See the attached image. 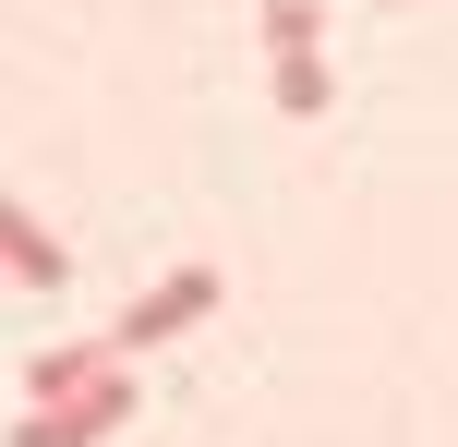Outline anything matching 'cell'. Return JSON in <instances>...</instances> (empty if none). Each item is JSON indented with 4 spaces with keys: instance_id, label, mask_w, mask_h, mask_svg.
<instances>
[{
    "instance_id": "6da1fadb",
    "label": "cell",
    "mask_w": 458,
    "mask_h": 447,
    "mask_svg": "<svg viewBox=\"0 0 458 447\" xmlns=\"http://www.w3.org/2000/svg\"><path fill=\"white\" fill-rule=\"evenodd\" d=\"M253 24H266V85H277V109L314 121L326 97H338V85H326V13H314V0H253Z\"/></svg>"
},
{
    "instance_id": "7a4b0ae2",
    "label": "cell",
    "mask_w": 458,
    "mask_h": 447,
    "mask_svg": "<svg viewBox=\"0 0 458 447\" xmlns=\"http://www.w3.org/2000/svg\"><path fill=\"white\" fill-rule=\"evenodd\" d=\"M133 400H145V387H133V363H109L85 400H37V411L13 424V447H109L121 424H133Z\"/></svg>"
},
{
    "instance_id": "3957f363",
    "label": "cell",
    "mask_w": 458,
    "mask_h": 447,
    "mask_svg": "<svg viewBox=\"0 0 458 447\" xmlns=\"http://www.w3.org/2000/svg\"><path fill=\"white\" fill-rule=\"evenodd\" d=\"M217 290H229L217 266H169V279H157V290H145V303H133V314H121V327H109V339H121V363H145V351H157V339L206 327V314H217Z\"/></svg>"
},
{
    "instance_id": "277c9868",
    "label": "cell",
    "mask_w": 458,
    "mask_h": 447,
    "mask_svg": "<svg viewBox=\"0 0 458 447\" xmlns=\"http://www.w3.org/2000/svg\"><path fill=\"white\" fill-rule=\"evenodd\" d=\"M0 279H24V290H61V279H72L61 242L37 230V206H24V193H0Z\"/></svg>"
},
{
    "instance_id": "5b68a950",
    "label": "cell",
    "mask_w": 458,
    "mask_h": 447,
    "mask_svg": "<svg viewBox=\"0 0 458 447\" xmlns=\"http://www.w3.org/2000/svg\"><path fill=\"white\" fill-rule=\"evenodd\" d=\"M109 363H121V339H61V351H37V363H24V387H37V400H85Z\"/></svg>"
}]
</instances>
